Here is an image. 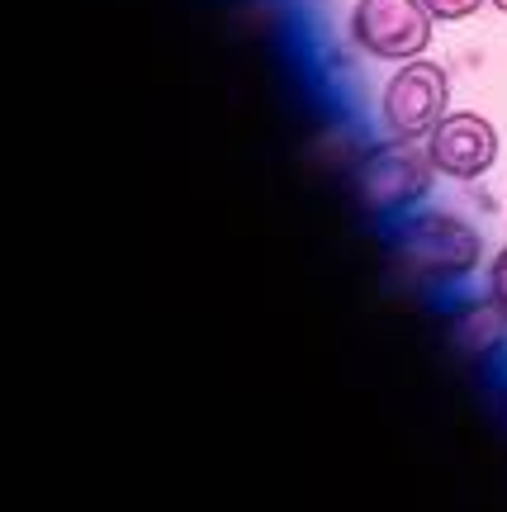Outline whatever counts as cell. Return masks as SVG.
Returning a JSON list of instances; mask_svg holds the SVG:
<instances>
[{"label":"cell","mask_w":507,"mask_h":512,"mask_svg":"<svg viewBox=\"0 0 507 512\" xmlns=\"http://www.w3.org/2000/svg\"><path fill=\"white\" fill-rule=\"evenodd\" d=\"M427 152L441 176L451 181H479L498 162V128L474 110H455L427 133Z\"/></svg>","instance_id":"5"},{"label":"cell","mask_w":507,"mask_h":512,"mask_svg":"<svg viewBox=\"0 0 507 512\" xmlns=\"http://www.w3.org/2000/svg\"><path fill=\"white\" fill-rule=\"evenodd\" d=\"M427 10L441 24H455V19H470L474 10H484V0H427Z\"/></svg>","instance_id":"7"},{"label":"cell","mask_w":507,"mask_h":512,"mask_svg":"<svg viewBox=\"0 0 507 512\" xmlns=\"http://www.w3.org/2000/svg\"><path fill=\"white\" fill-rule=\"evenodd\" d=\"M489 299H493V309H498V318H507V242H503V252L493 256V271H489Z\"/></svg>","instance_id":"6"},{"label":"cell","mask_w":507,"mask_h":512,"mask_svg":"<svg viewBox=\"0 0 507 512\" xmlns=\"http://www.w3.org/2000/svg\"><path fill=\"white\" fill-rule=\"evenodd\" d=\"M493 10H503V15H507V0H493Z\"/></svg>","instance_id":"8"},{"label":"cell","mask_w":507,"mask_h":512,"mask_svg":"<svg viewBox=\"0 0 507 512\" xmlns=\"http://www.w3.org/2000/svg\"><path fill=\"white\" fill-rule=\"evenodd\" d=\"M479 252H484L479 233L455 214H422L417 223L403 228L399 238L403 266L417 280H455V275L479 266Z\"/></svg>","instance_id":"4"},{"label":"cell","mask_w":507,"mask_h":512,"mask_svg":"<svg viewBox=\"0 0 507 512\" xmlns=\"http://www.w3.org/2000/svg\"><path fill=\"white\" fill-rule=\"evenodd\" d=\"M446 100H451V76L436 62H403L399 72L389 76V86L380 95L384 128L403 138V143H422L441 119H446Z\"/></svg>","instance_id":"3"},{"label":"cell","mask_w":507,"mask_h":512,"mask_svg":"<svg viewBox=\"0 0 507 512\" xmlns=\"http://www.w3.org/2000/svg\"><path fill=\"white\" fill-rule=\"evenodd\" d=\"M436 162L427 147L394 138L389 147H375L361 166H356V200L370 214H399L413 200H422L432 190Z\"/></svg>","instance_id":"1"},{"label":"cell","mask_w":507,"mask_h":512,"mask_svg":"<svg viewBox=\"0 0 507 512\" xmlns=\"http://www.w3.org/2000/svg\"><path fill=\"white\" fill-rule=\"evenodd\" d=\"M436 15L427 0H356L351 10V38L356 48L380 62H413L432 43Z\"/></svg>","instance_id":"2"}]
</instances>
